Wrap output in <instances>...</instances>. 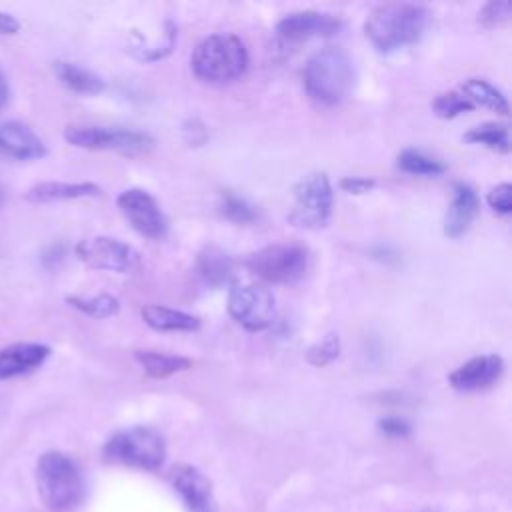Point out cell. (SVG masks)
<instances>
[{
	"label": "cell",
	"mask_w": 512,
	"mask_h": 512,
	"mask_svg": "<svg viewBox=\"0 0 512 512\" xmlns=\"http://www.w3.org/2000/svg\"><path fill=\"white\" fill-rule=\"evenodd\" d=\"M464 142L470 144H482L498 152H508L510 150V128L508 124L500 122H482L474 128H470L464 136Z\"/></svg>",
	"instance_id": "obj_24"
},
{
	"label": "cell",
	"mask_w": 512,
	"mask_h": 512,
	"mask_svg": "<svg viewBox=\"0 0 512 512\" xmlns=\"http://www.w3.org/2000/svg\"><path fill=\"white\" fill-rule=\"evenodd\" d=\"M100 194V186L94 182H40L26 192V198L36 204L62 202V200H78V198H94Z\"/></svg>",
	"instance_id": "obj_19"
},
{
	"label": "cell",
	"mask_w": 512,
	"mask_h": 512,
	"mask_svg": "<svg viewBox=\"0 0 512 512\" xmlns=\"http://www.w3.org/2000/svg\"><path fill=\"white\" fill-rule=\"evenodd\" d=\"M308 248L296 242H276L248 256L246 266L258 278L272 284H294L308 270Z\"/></svg>",
	"instance_id": "obj_6"
},
{
	"label": "cell",
	"mask_w": 512,
	"mask_h": 512,
	"mask_svg": "<svg viewBox=\"0 0 512 512\" xmlns=\"http://www.w3.org/2000/svg\"><path fill=\"white\" fill-rule=\"evenodd\" d=\"M338 352H340V338H338V334H326L322 340L314 342L306 350V362L310 366L322 368V366L330 364L332 360H336Z\"/></svg>",
	"instance_id": "obj_29"
},
{
	"label": "cell",
	"mask_w": 512,
	"mask_h": 512,
	"mask_svg": "<svg viewBox=\"0 0 512 512\" xmlns=\"http://www.w3.org/2000/svg\"><path fill=\"white\" fill-rule=\"evenodd\" d=\"M0 154L14 160H38L48 154L44 140L24 122H0Z\"/></svg>",
	"instance_id": "obj_15"
},
{
	"label": "cell",
	"mask_w": 512,
	"mask_h": 512,
	"mask_svg": "<svg viewBox=\"0 0 512 512\" xmlns=\"http://www.w3.org/2000/svg\"><path fill=\"white\" fill-rule=\"evenodd\" d=\"M486 202L492 210H496L500 214H510V210H512V186L508 182H502V184L494 186L488 192Z\"/></svg>",
	"instance_id": "obj_31"
},
{
	"label": "cell",
	"mask_w": 512,
	"mask_h": 512,
	"mask_svg": "<svg viewBox=\"0 0 512 512\" xmlns=\"http://www.w3.org/2000/svg\"><path fill=\"white\" fill-rule=\"evenodd\" d=\"M54 74L68 90L78 92V94H100L106 88V82L98 74H94L92 70H88L84 66L74 64V62L56 60Z\"/></svg>",
	"instance_id": "obj_21"
},
{
	"label": "cell",
	"mask_w": 512,
	"mask_h": 512,
	"mask_svg": "<svg viewBox=\"0 0 512 512\" xmlns=\"http://www.w3.org/2000/svg\"><path fill=\"white\" fill-rule=\"evenodd\" d=\"M374 186H376V180L368 176H344L340 180V188L350 194H364V192H370Z\"/></svg>",
	"instance_id": "obj_33"
},
{
	"label": "cell",
	"mask_w": 512,
	"mask_h": 512,
	"mask_svg": "<svg viewBox=\"0 0 512 512\" xmlns=\"http://www.w3.org/2000/svg\"><path fill=\"white\" fill-rule=\"evenodd\" d=\"M504 372V360L498 354H480L458 366L448 382L460 392H478L498 382Z\"/></svg>",
	"instance_id": "obj_14"
},
{
	"label": "cell",
	"mask_w": 512,
	"mask_h": 512,
	"mask_svg": "<svg viewBox=\"0 0 512 512\" xmlns=\"http://www.w3.org/2000/svg\"><path fill=\"white\" fill-rule=\"evenodd\" d=\"M74 254L82 264H86L92 270L130 274L140 270L142 266L140 252L128 242H122L112 236L84 238L74 246Z\"/></svg>",
	"instance_id": "obj_9"
},
{
	"label": "cell",
	"mask_w": 512,
	"mask_h": 512,
	"mask_svg": "<svg viewBox=\"0 0 512 512\" xmlns=\"http://www.w3.org/2000/svg\"><path fill=\"white\" fill-rule=\"evenodd\" d=\"M462 94L472 104H480L498 114H508V110H510L504 92L498 90L492 82H488L484 78H466L462 82Z\"/></svg>",
	"instance_id": "obj_23"
},
{
	"label": "cell",
	"mask_w": 512,
	"mask_h": 512,
	"mask_svg": "<svg viewBox=\"0 0 512 512\" xmlns=\"http://www.w3.org/2000/svg\"><path fill=\"white\" fill-rule=\"evenodd\" d=\"M140 316L150 328L158 332H192L200 328V320L194 314L160 304L142 306Z\"/></svg>",
	"instance_id": "obj_20"
},
{
	"label": "cell",
	"mask_w": 512,
	"mask_h": 512,
	"mask_svg": "<svg viewBox=\"0 0 512 512\" xmlns=\"http://www.w3.org/2000/svg\"><path fill=\"white\" fill-rule=\"evenodd\" d=\"M398 168L412 176H440L446 172V164L424 150L406 148L398 154Z\"/></svg>",
	"instance_id": "obj_25"
},
{
	"label": "cell",
	"mask_w": 512,
	"mask_h": 512,
	"mask_svg": "<svg viewBox=\"0 0 512 512\" xmlns=\"http://www.w3.org/2000/svg\"><path fill=\"white\" fill-rule=\"evenodd\" d=\"M228 312L246 330L258 332L272 324L274 296L262 284H240L228 292Z\"/></svg>",
	"instance_id": "obj_10"
},
{
	"label": "cell",
	"mask_w": 512,
	"mask_h": 512,
	"mask_svg": "<svg viewBox=\"0 0 512 512\" xmlns=\"http://www.w3.org/2000/svg\"><path fill=\"white\" fill-rule=\"evenodd\" d=\"M116 204L128 224L146 238L158 240L168 232V218L156 198L142 188H128L118 194Z\"/></svg>",
	"instance_id": "obj_11"
},
{
	"label": "cell",
	"mask_w": 512,
	"mask_h": 512,
	"mask_svg": "<svg viewBox=\"0 0 512 512\" xmlns=\"http://www.w3.org/2000/svg\"><path fill=\"white\" fill-rule=\"evenodd\" d=\"M190 64L200 80L226 84L246 72L248 50L234 34H210L196 44Z\"/></svg>",
	"instance_id": "obj_4"
},
{
	"label": "cell",
	"mask_w": 512,
	"mask_h": 512,
	"mask_svg": "<svg viewBox=\"0 0 512 512\" xmlns=\"http://www.w3.org/2000/svg\"><path fill=\"white\" fill-rule=\"evenodd\" d=\"M2 204H4V190H2V186H0V208H2Z\"/></svg>",
	"instance_id": "obj_36"
},
{
	"label": "cell",
	"mask_w": 512,
	"mask_h": 512,
	"mask_svg": "<svg viewBox=\"0 0 512 512\" xmlns=\"http://www.w3.org/2000/svg\"><path fill=\"white\" fill-rule=\"evenodd\" d=\"M8 94H10V90H8V80H6V74H4L2 68H0V110L6 106Z\"/></svg>",
	"instance_id": "obj_35"
},
{
	"label": "cell",
	"mask_w": 512,
	"mask_h": 512,
	"mask_svg": "<svg viewBox=\"0 0 512 512\" xmlns=\"http://www.w3.org/2000/svg\"><path fill=\"white\" fill-rule=\"evenodd\" d=\"M50 356V348L40 342H14L0 348V380L24 376L40 368Z\"/></svg>",
	"instance_id": "obj_16"
},
{
	"label": "cell",
	"mask_w": 512,
	"mask_h": 512,
	"mask_svg": "<svg viewBox=\"0 0 512 512\" xmlns=\"http://www.w3.org/2000/svg\"><path fill=\"white\" fill-rule=\"evenodd\" d=\"M64 140L76 148L114 150L124 154H140L154 144L152 136L144 130L98 124H70L64 130Z\"/></svg>",
	"instance_id": "obj_7"
},
{
	"label": "cell",
	"mask_w": 512,
	"mask_h": 512,
	"mask_svg": "<svg viewBox=\"0 0 512 512\" xmlns=\"http://www.w3.org/2000/svg\"><path fill=\"white\" fill-rule=\"evenodd\" d=\"M66 302L78 312L90 318H108L120 310V302L112 294H96V296H66Z\"/></svg>",
	"instance_id": "obj_26"
},
{
	"label": "cell",
	"mask_w": 512,
	"mask_h": 512,
	"mask_svg": "<svg viewBox=\"0 0 512 512\" xmlns=\"http://www.w3.org/2000/svg\"><path fill=\"white\" fill-rule=\"evenodd\" d=\"M480 208V200L476 190L466 182H454L452 184V204L444 218V234L448 238L462 236L472 220L476 218Z\"/></svg>",
	"instance_id": "obj_17"
},
{
	"label": "cell",
	"mask_w": 512,
	"mask_h": 512,
	"mask_svg": "<svg viewBox=\"0 0 512 512\" xmlns=\"http://www.w3.org/2000/svg\"><path fill=\"white\" fill-rule=\"evenodd\" d=\"M378 430L390 438H404L410 434V422L400 416H384L378 420Z\"/></svg>",
	"instance_id": "obj_32"
},
{
	"label": "cell",
	"mask_w": 512,
	"mask_h": 512,
	"mask_svg": "<svg viewBox=\"0 0 512 512\" xmlns=\"http://www.w3.org/2000/svg\"><path fill=\"white\" fill-rule=\"evenodd\" d=\"M512 16V2L510 0H490L478 12V22L484 26H498Z\"/></svg>",
	"instance_id": "obj_30"
},
{
	"label": "cell",
	"mask_w": 512,
	"mask_h": 512,
	"mask_svg": "<svg viewBox=\"0 0 512 512\" xmlns=\"http://www.w3.org/2000/svg\"><path fill=\"white\" fill-rule=\"evenodd\" d=\"M134 360L152 378H166L176 372L188 370L192 366V360L186 356L166 354V352H156V350H136Z\"/></svg>",
	"instance_id": "obj_22"
},
{
	"label": "cell",
	"mask_w": 512,
	"mask_h": 512,
	"mask_svg": "<svg viewBox=\"0 0 512 512\" xmlns=\"http://www.w3.org/2000/svg\"><path fill=\"white\" fill-rule=\"evenodd\" d=\"M36 486L50 512H72L84 496L86 486L76 462L62 452H44L36 464Z\"/></svg>",
	"instance_id": "obj_2"
},
{
	"label": "cell",
	"mask_w": 512,
	"mask_h": 512,
	"mask_svg": "<svg viewBox=\"0 0 512 512\" xmlns=\"http://www.w3.org/2000/svg\"><path fill=\"white\" fill-rule=\"evenodd\" d=\"M104 460L140 470H158L166 458L164 436L150 426H132L108 438L102 448Z\"/></svg>",
	"instance_id": "obj_5"
},
{
	"label": "cell",
	"mask_w": 512,
	"mask_h": 512,
	"mask_svg": "<svg viewBox=\"0 0 512 512\" xmlns=\"http://www.w3.org/2000/svg\"><path fill=\"white\" fill-rule=\"evenodd\" d=\"M170 482L180 494L186 512H218L212 482L198 468L178 464L170 472Z\"/></svg>",
	"instance_id": "obj_13"
},
{
	"label": "cell",
	"mask_w": 512,
	"mask_h": 512,
	"mask_svg": "<svg viewBox=\"0 0 512 512\" xmlns=\"http://www.w3.org/2000/svg\"><path fill=\"white\" fill-rule=\"evenodd\" d=\"M196 272L208 288H222L234 280V260L220 246H206L196 258Z\"/></svg>",
	"instance_id": "obj_18"
},
{
	"label": "cell",
	"mask_w": 512,
	"mask_h": 512,
	"mask_svg": "<svg viewBox=\"0 0 512 512\" xmlns=\"http://www.w3.org/2000/svg\"><path fill=\"white\" fill-rule=\"evenodd\" d=\"M430 12L420 4L390 2L374 8L364 20V34L382 52H394L414 44L424 34Z\"/></svg>",
	"instance_id": "obj_1"
},
{
	"label": "cell",
	"mask_w": 512,
	"mask_h": 512,
	"mask_svg": "<svg viewBox=\"0 0 512 512\" xmlns=\"http://www.w3.org/2000/svg\"><path fill=\"white\" fill-rule=\"evenodd\" d=\"M354 64L350 54L340 46H324L316 50L304 66V86L312 100L334 106L352 90Z\"/></svg>",
	"instance_id": "obj_3"
},
{
	"label": "cell",
	"mask_w": 512,
	"mask_h": 512,
	"mask_svg": "<svg viewBox=\"0 0 512 512\" xmlns=\"http://www.w3.org/2000/svg\"><path fill=\"white\" fill-rule=\"evenodd\" d=\"M474 108V104L462 94V92H442L434 98L432 102V112L438 116V118H456L464 112H470Z\"/></svg>",
	"instance_id": "obj_28"
},
{
	"label": "cell",
	"mask_w": 512,
	"mask_h": 512,
	"mask_svg": "<svg viewBox=\"0 0 512 512\" xmlns=\"http://www.w3.org/2000/svg\"><path fill=\"white\" fill-rule=\"evenodd\" d=\"M220 212L226 220L234 224H252L258 218L256 206L244 198L242 194H236L232 190H224L220 196Z\"/></svg>",
	"instance_id": "obj_27"
},
{
	"label": "cell",
	"mask_w": 512,
	"mask_h": 512,
	"mask_svg": "<svg viewBox=\"0 0 512 512\" xmlns=\"http://www.w3.org/2000/svg\"><path fill=\"white\" fill-rule=\"evenodd\" d=\"M342 30V20L330 12L300 10L282 16L276 24V34L284 42H302L310 38H328Z\"/></svg>",
	"instance_id": "obj_12"
},
{
	"label": "cell",
	"mask_w": 512,
	"mask_h": 512,
	"mask_svg": "<svg viewBox=\"0 0 512 512\" xmlns=\"http://www.w3.org/2000/svg\"><path fill=\"white\" fill-rule=\"evenodd\" d=\"M18 30H20V20L16 16L0 10V34L12 36V34H18Z\"/></svg>",
	"instance_id": "obj_34"
},
{
	"label": "cell",
	"mask_w": 512,
	"mask_h": 512,
	"mask_svg": "<svg viewBox=\"0 0 512 512\" xmlns=\"http://www.w3.org/2000/svg\"><path fill=\"white\" fill-rule=\"evenodd\" d=\"M332 184L324 172H310L292 186L288 220L300 228H320L332 214Z\"/></svg>",
	"instance_id": "obj_8"
}]
</instances>
